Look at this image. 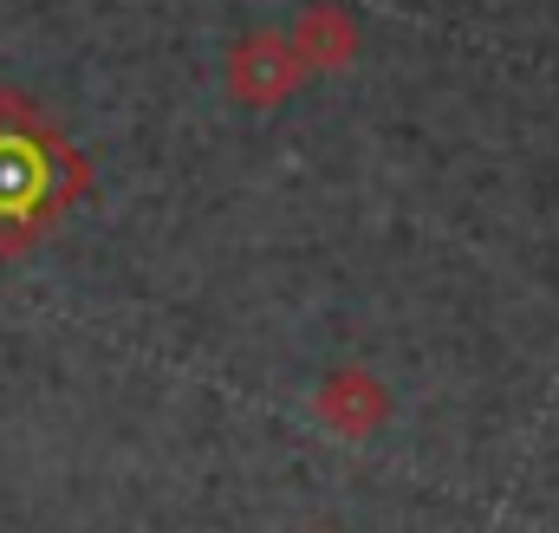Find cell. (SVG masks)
Wrapping results in <instances>:
<instances>
[{"instance_id": "3", "label": "cell", "mask_w": 559, "mask_h": 533, "mask_svg": "<svg viewBox=\"0 0 559 533\" xmlns=\"http://www.w3.org/2000/svg\"><path fill=\"white\" fill-rule=\"evenodd\" d=\"M312 416H319L332 436L365 442V436H378V429L391 423V391L378 384V371H365V365H338V371L319 378V391H312Z\"/></svg>"}, {"instance_id": "2", "label": "cell", "mask_w": 559, "mask_h": 533, "mask_svg": "<svg viewBox=\"0 0 559 533\" xmlns=\"http://www.w3.org/2000/svg\"><path fill=\"white\" fill-rule=\"evenodd\" d=\"M299 79H306V59L280 26H254L228 46V92L248 111H280L299 92Z\"/></svg>"}, {"instance_id": "4", "label": "cell", "mask_w": 559, "mask_h": 533, "mask_svg": "<svg viewBox=\"0 0 559 533\" xmlns=\"http://www.w3.org/2000/svg\"><path fill=\"white\" fill-rule=\"evenodd\" d=\"M286 39L299 46L306 72H338V66L358 59V20H352L338 0H306L299 20L286 26Z\"/></svg>"}, {"instance_id": "1", "label": "cell", "mask_w": 559, "mask_h": 533, "mask_svg": "<svg viewBox=\"0 0 559 533\" xmlns=\"http://www.w3.org/2000/svg\"><path fill=\"white\" fill-rule=\"evenodd\" d=\"M92 196V163L26 92L0 85V261L33 254Z\"/></svg>"}]
</instances>
